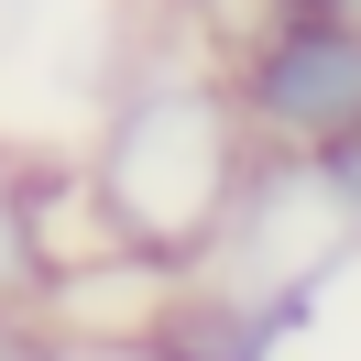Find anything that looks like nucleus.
<instances>
[{
	"label": "nucleus",
	"mask_w": 361,
	"mask_h": 361,
	"mask_svg": "<svg viewBox=\"0 0 361 361\" xmlns=\"http://www.w3.org/2000/svg\"><path fill=\"white\" fill-rule=\"evenodd\" d=\"M295 11H350V23H361V0H295Z\"/></svg>",
	"instance_id": "nucleus-4"
},
{
	"label": "nucleus",
	"mask_w": 361,
	"mask_h": 361,
	"mask_svg": "<svg viewBox=\"0 0 361 361\" xmlns=\"http://www.w3.org/2000/svg\"><path fill=\"white\" fill-rule=\"evenodd\" d=\"M99 186H110V219L132 230V241L186 252L208 219H219V197H230V121H219V99L142 88L132 121L110 132V176Z\"/></svg>",
	"instance_id": "nucleus-1"
},
{
	"label": "nucleus",
	"mask_w": 361,
	"mask_h": 361,
	"mask_svg": "<svg viewBox=\"0 0 361 361\" xmlns=\"http://www.w3.org/2000/svg\"><path fill=\"white\" fill-rule=\"evenodd\" d=\"M329 197L361 219V142H339V154H329Z\"/></svg>",
	"instance_id": "nucleus-3"
},
{
	"label": "nucleus",
	"mask_w": 361,
	"mask_h": 361,
	"mask_svg": "<svg viewBox=\"0 0 361 361\" xmlns=\"http://www.w3.org/2000/svg\"><path fill=\"white\" fill-rule=\"evenodd\" d=\"M241 110L263 132L307 142V154H339L361 142V23L350 11H295L252 44V77H241Z\"/></svg>",
	"instance_id": "nucleus-2"
}]
</instances>
